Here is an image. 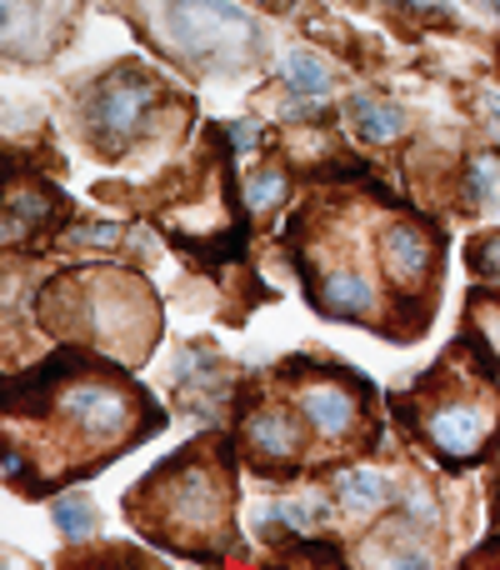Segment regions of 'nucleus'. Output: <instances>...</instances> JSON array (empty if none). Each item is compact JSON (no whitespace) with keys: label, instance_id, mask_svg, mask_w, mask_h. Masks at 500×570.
Returning a JSON list of instances; mask_svg holds the SVG:
<instances>
[{"label":"nucleus","instance_id":"6ab92c4d","mask_svg":"<svg viewBox=\"0 0 500 570\" xmlns=\"http://www.w3.org/2000/svg\"><path fill=\"white\" fill-rule=\"evenodd\" d=\"M496 186H500V156H491V150H481V156L465 166V190H471V200H491L496 196Z\"/></svg>","mask_w":500,"mask_h":570},{"label":"nucleus","instance_id":"20e7f679","mask_svg":"<svg viewBox=\"0 0 500 570\" xmlns=\"http://www.w3.org/2000/svg\"><path fill=\"white\" fill-rule=\"evenodd\" d=\"M411 415L425 445L445 461H476L500 431V401L491 395V385L476 381V371L451 375L445 365L421 385Z\"/></svg>","mask_w":500,"mask_h":570},{"label":"nucleus","instance_id":"7ed1b4c3","mask_svg":"<svg viewBox=\"0 0 500 570\" xmlns=\"http://www.w3.org/2000/svg\"><path fill=\"white\" fill-rule=\"evenodd\" d=\"M50 291L76 301V311H46V325H56V335L76 331L90 335L96 345H106V351L146 355L150 331H156V311L140 295L146 285H136L120 271H80V276L56 281Z\"/></svg>","mask_w":500,"mask_h":570},{"label":"nucleus","instance_id":"4be33fe9","mask_svg":"<svg viewBox=\"0 0 500 570\" xmlns=\"http://www.w3.org/2000/svg\"><path fill=\"white\" fill-rule=\"evenodd\" d=\"M385 570H431V561H425V551H395Z\"/></svg>","mask_w":500,"mask_h":570},{"label":"nucleus","instance_id":"dca6fc26","mask_svg":"<svg viewBox=\"0 0 500 570\" xmlns=\"http://www.w3.org/2000/svg\"><path fill=\"white\" fill-rule=\"evenodd\" d=\"M291 196V176L281 166H255L246 176V210L251 216H271V210L285 206Z\"/></svg>","mask_w":500,"mask_h":570},{"label":"nucleus","instance_id":"423d86ee","mask_svg":"<svg viewBox=\"0 0 500 570\" xmlns=\"http://www.w3.org/2000/svg\"><path fill=\"white\" fill-rule=\"evenodd\" d=\"M166 86L160 76H150L140 60H120L110 66L96 86L80 100V126H86V140L100 150V156H120L140 140V130L150 126V110L160 106Z\"/></svg>","mask_w":500,"mask_h":570},{"label":"nucleus","instance_id":"f03ea898","mask_svg":"<svg viewBox=\"0 0 500 570\" xmlns=\"http://www.w3.org/2000/svg\"><path fill=\"white\" fill-rule=\"evenodd\" d=\"M126 511L140 531L176 546V551H226L231 515H236V461L220 441L186 445L130 491Z\"/></svg>","mask_w":500,"mask_h":570},{"label":"nucleus","instance_id":"4468645a","mask_svg":"<svg viewBox=\"0 0 500 570\" xmlns=\"http://www.w3.org/2000/svg\"><path fill=\"white\" fill-rule=\"evenodd\" d=\"M281 80H285V90H291L295 100H301V106H321L325 96H331V66H325L321 56H315V50H285L281 56Z\"/></svg>","mask_w":500,"mask_h":570},{"label":"nucleus","instance_id":"412c9836","mask_svg":"<svg viewBox=\"0 0 500 570\" xmlns=\"http://www.w3.org/2000/svg\"><path fill=\"white\" fill-rule=\"evenodd\" d=\"M471 271H481L486 281H500V236L471 240Z\"/></svg>","mask_w":500,"mask_h":570},{"label":"nucleus","instance_id":"a878e982","mask_svg":"<svg viewBox=\"0 0 500 570\" xmlns=\"http://www.w3.org/2000/svg\"><path fill=\"white\" fill-rule=\"evenodd\" d=\"M481 6H486V10H496V16H500V0H481Z\"/></svg>","mask_w":500,"mask_h":570},{"label":"nucleus","instance_id":"0eeeda50","mask_svg":"<svg viewBox=\"0 0 500 570\" xmlns=\"http://www.w3.org/2000/svg\"><path fill=\"white\" fill-rule=\"evenodd\" d=\"M295 415H301V425L315 431L321 441H351L365 425V391L351 375L311 371L295 381Z\"/></svg>","mask_w":500,"mask_h":570},{"label":"nucleus","instance_id":"f257e3e1","mask_svg":"<svg viewBox=\"0 0 500 570\" xmlns=\"http://www.w3.org/2000/svg\"><path fill=\"white\" fill-rule=\"evenodd\" d=\"M156 425V405L126 375L60 355L0 395V465L26 485L70 481Z\"/></svg>","mask_w":500,"mask_h":570},{"label":"nucleus","instance_id":"2eb2a0df","mask_svg":"<svg viewBox=\"0 0 500 570\" xmlns=\"http://www.w3.org/2000/svg\"><path fill=\"white\" fill-rule=\"evenodd\" d=\"M50 521H56V531L66 535V541H90V535L100 531V511L96 501H90L86 491H60L56 501H50Z\"/></svg>","mask_w":500,"mask_h":570},{"label":"nucleus","instance_id":"1a4fd4ad","mask_svg":"<svg viewBox=\"0 0 500 570\" xmlns=\"http://www.w3.org/2000/svg\"><path fill=\"white\" fill-rule=\"evenodd\" d=\"M241 445L261 471H291L305 455V425L291 405H255L241 421Z\"/></svg>","mask_w":500,"mask_h":570},{"label":"nucleus","instance_id":"9d476101","mask_svg":"<svg viewBox=\"0 0 500 570\" xmlns=\"http://www.w3.org/2000/svg\"><path fill=\"white\" fill-rule=\"evenodd\" d=\"M435 266H441L435 240L425 236L415 220H391V226L381 230V271H385V281L401 285L405 295L425 291L435 276Z\"/></svg>","mask_w":500,"mask_h":570},{"label":"nucleus","instance_id":"5701e85b","mask_svg":"<svg viewBox=\"0 0 500 570\" xmlns=\"http://www.w3.org/2000/svg\"><path fill=\"white\" fill-rule=\"evenodd\" d=\"M231 146H236V150L255 146V126H251V120H236V126H231Z\"/></svg>","mask_w":500,"mask_h":570},{"label":"nucleus","instance_id":"6e6552de","mask_svg":"<svg viewBox=\"0 0 500 570\" xmlns=\"http://www.w3.org/2000/svg\"><path fill=\"white\" fill-rule=\"evenodd\" d=\"M70 0H0V60L36 66L66 40Z\"/></svg>","mask_w":500,"mask_h":570},{"label":"nucleus","instance_id":"9b49d317","mask_svg":"<svg viewBox=\"0 0 500 570\" xmlns=\"http://www.w3.org/2000/svg\"><path fill=\"white\" fill-rule=\"evenodd\" d=\"M311 301L321 305L325 315H335V321H375V315H381V291H375L371 271L351 266V261L321 271L311 285Z\"/></svg>","mask_w":500,"mask_h":570},{"label":"nucleus","instance_id":"39448f33","mask_svg":"<svg viewBox=\"0 0 500 570\" xmlns=\"http://www.w3.org/2000/svg\"><path fill=\"white\" fill-rule=\"evenodd\" d=\"M160 30L180 56L210 70H236L261 50V26L236 0H166Z\"/></svg>","mask_w":500,"mask_h":570},{"label":"nucleus","instance_id":"393cba45","mask_svg":"<svg viewBox=\"0 0 500 570\" xmlns=\"http://www.w3.org/2000/svg\"><path fill=\"white\" fill-rule=\"evenodd\" d=\"M491 116L500 120V96H491Z\"/></svg>","mask_w":500,"mask_h":570},{"label":"nucleus","instance_id":"b1692460","mask_svg":"<svg viewBox=\"0 0 500 570\" xmlns=\"http://www.w3.org/2000/svg\"><path fill=\"white\" fill-rule=\"evenodd\" d=\"M411 10H445V0H405Z\"/></svg>","mask_w":500,"mask_h":570},{"label":"nucleus","instance_id":"a211bd4d","mask_svg":"<svg viewBox=\"0 0 500 570\" xmlns=\"http://www.w3.org/2000/svg\"><path fill=\"white\" fill-rule=\"evenodd\" d=\"M126 240V230L110 226V220H80V226H70L66 236H60V246L66 250H86V246H120Z\"/></svg>","mask_w":500,"mask_h":570},{"label":"nucleus","instance_id":"ddd939ff","mask_svg":"<svg viewBox=\"0 0 500 570\" xmlns=\"http://www.w3.org/2000/svg\"><path fill=\"white\" fill-rule=\"evenodd\" d=\"M345 120L355 126V136H361L365 146H391V140L405 136V110L391 106V100H375V96L345 100Z\"/></svg>","mask_w":500,"mask_h":570},{"label":"nucleus","instance_id":"f8f14e48","mask_svg":"<svg viewBox=\"0 0 500 570\" xmlns=\"http://www.w3.org/2000/svg\"><path fill=\"white\" fill-rule=\"evenodd\" d=\"M331 491H335V505H341L345 515H355V521H371V515H381L385 505L395 501L391 475L371 471V465H345Z\"/></svg>","mask_w":500,"mask_h":570},{"label":"nucleus","instance_id":"f3484780","mask_svg":"<svg viewBox=\"0 0 500 570\" xmlns=\"http://www.w3.org/2000/svg\"><path fill=\"white\" fill-rule=\"evenodd\" d=\"M325 515H331V505L311 491V495H295V501L271 505V511H265V525H285V531H301L305 535V531H315Z\"/></svg>","mask_w":500,"mask_h":570},{"label":"nucleus","instance_id":"aec40b11","mask_svg":"<svg viewBox=\"0 0 500 570\" xmlns=\"http://www.w3.org/2000/svg\"><path fill=\"white\" fill-rule=\"evenodd\" d=\"M471 321H476V331H481V341H486V351L500 361V301H481L471 311Z\"/></svg>","mask_w":500,"mask_h":570}]
</instances>
